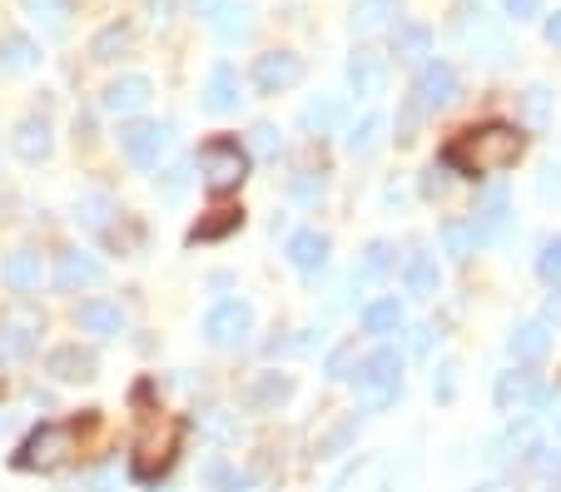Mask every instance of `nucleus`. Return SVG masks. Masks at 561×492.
Wrapping results in <instances>:
<instances>
[{
  "mask_svg": "<svg viewBox=\"0 0 561 492\" xmlns=\"http://www.w3.org/2000/svg\"><path fill=\"white\" fill-rule=\"evenodd\" d=\"M348 384H353V393H358L363 413H388V408L403 398V354H398L392 343H382V348L358 358Z\"/></svg>",
  "mask_w": 561,
  "mask_h": 492,
  "instance_id": "3",
  "label": "nucleus"
},
{
  "mask_svg": "<svg viewBox=\"0 0 561 492\" xmlns=\"http://www.w3.org/2000/svg\"><path fill=\"white\" fill-rule=\"evenodd\" d=\"M239 76H233V65H214L209 70V85H204V110L209 115H229V110H239Z\"/></svg>",
  "mask_w": 561,
  "mask_h": 492,
  "instance_id": "25",
  "label": "nucleus"
},
{
  "mask_svg": "<svg viewBox=\"0 0 561 492\" xmlns=\"http://www.w3.org/2000/svg\"><path fill=\"white\" fill-rule=\"evenodd\" d=\"M0 284L11 294H35L41 289V254L35 249H15V254H5V264H0Z\"/></svg>",
  "mask_w": 561,
  "mask_h": 492,
  "instance_id": "21",
  "label": "nucleus"
},
{
  "mask_svg": "<svg viewBox=\"0 0 561 492\" xmlns=\"http://www.w3.org/2000/svg\"><path fill=\"white\" fill-rule=\"evenodd\" d=\"M100 278H105V264H100L95 254H85V249H65V254L55 259V289L60 294L95 289Z\"/></svg>",
  "mask_w": 561,
  "mask_h": 492,
  "instance_id": "11",
  "label": "nucleus"
},
{
  "mask_svg": "<svg viewBox=\"0 0 561 492\" xmlns=\"http://www.w3.org/2000/svg\"><path fill=\"white\" fill-rule=\"evenodd\" d=\"M353 368H358V339H343L339 348L323 358V378H329V384H348Z\"/></svg>",
  "mask_w": 561,
  "mask_h": 492,
  "instance_id": "36",
  "label": "nucleus"
},
{
  "mask_svg": "<svg viewBox=\"0 0 561 492\" xmlns=\"http://www.w3.org/2000/svg\"><path fill=\"white\" fill-rule=\"evenodd\" d=\"M541 5H547V0H502V11H507V21H537L541 15Z\"/></svg>",
  "mask_w": 561,
  "mask_h": 492,
  "instance_id": "45",
  "label": "nucleus"
},
{
  "mask_svg": "<svg viewBox=\"0 0 561 492\" xmlns=\"http://www.w3.org/2000/svg\"><path fill=\"white\" fill-rule=\"evenodd\" d=\"M537 453H541V438H537V428H531V417H522V423H512V428H507V438L492 443L488 458H492V462H502V458H512V462H537Z\"/></svg>",
  "mask_w": 561,
  "mask_h": 492,
  "instance_id": "23",
  "label": "nucleus"
},
{
  "mask_svg": "<svg viewBox=\"0 0 561 492\" xmlns=\"http://www.w3.org/2000/svg\"><path fill=\"white\" fill-rule=\"evenodd\" d=\"M254 170V155L244 150V139H229V135H214L209 145L199 150V174H204V190L209 194H229L249 180Z\"/></svg>",
  "mask_w": 561,
  "mask_h": 492,
  "instance_id": "4",
  "label": "nucleus"
},
{
  "mask_svg": "<svg viewBox=\"0 0 561 492\" xmlns=\"http://www.w3.org/2000/svg\"><path fill=\"white\" fill-rule=\"evenodd\" d=\"M472 492H512V482H502V478H492V482H477Z\"/></svg>",
  "mask_w": 561,
  "mask_h": 492,
  "instance_id": "52",
  "label": "nucleus"
},
{
  "mask_svg": "<svg viewBox=\"0 0 561 492\" xmlns=\"http://www.w3.org/2000/svg\"><path fill=\"white\" fill-rule=\"evenodd\" d=\"M443 190H447V170H443V164H433V170L423 174V194L433 199V194H443Z\"/></svg>",
  "mask_w": 561,
  "mask_h": 492,
  "instance_id": "49",
  "label": "nucleus"
},
{
  "mask_svg": "<svg viewBox=\"0 0 561 492\" xmlns=\"http://www.w3.org/2000/svg\"><path fill=\"white\" fill-rule=\"evenodd\" d=\"M21 5L35 15V21H50V25L65 21V0H21Z\"/></svg>",
  "mask_w": 561,
  "mask_h": 492,
  "instance_id": "43",
  "label": "nucleus"
},
{
  "mask_svg": "<svg viewBox=\"0 0 561 492\" xmlns=\"http://www.w3.org/2000/svg\"><path fill=\"white\" fill-rule=\"evenodd\" d=\"M304 80V55L294 50H268L254 60V90L259 95H284Z\"/></svg>",
  "mask_w": 561,
  "mask_h": 492,
  "instance_id": "10",
  "label": "nucleus"
},
{
  "mask_svg": "<svg viewBox=\"0 0 561 492\" xmlns=\"http://www.w3.org/2000/svg\"><path fill=\"white\" fill-rule=\"evenodd\" d=\"M209 482L219 492H249V488H254V478H249V472H233V468H224V462H214V468H209Z\"/></svg>",
  "mask_w": 561,
  "mask_h": 492,
  "instance_id": "41",
  "label": "nucleus"
},
{
  "mask_svg": "<svg viewBox=\"0 0 561 492\" xmlns=\"http://www.w3.org/2000/svg\"><path fill=\"white\" fill-rule=\"evenodd\" d=\"M507 348H512V358H517V364H541V358H547V348H551L547 323H517V329H512V339H507Z\"/></svg>",
  "mask_w": 561,
  "mask_h": 492,
  "instance_id": "28",
  "label": "nucleus"
},
{
  "mask_svg": "<svg viewBox=\"0 0 561 492\" xmlns=\"http://www.w3.org/2000/svg\"><path fill=\"white\" fill-rule=\"evenodd\" d=\"M537 194H541V199H551V194H561V164H541Z\"/></svg>",
  "mask_w": 561,
  "mask_h": 492,
  "instance_id": "47",
  "label": "nucleus"
},
{
  "mask_svg": "<svg viewBox=\"0 0 561 492\" xmlns=\"http://www.w3.org/2000/svg\"><path fill=\"white\" fill-rule=\"evenodd\" d=\"M443 249H447L453 259H472V254H477L472 219H443Z\"/></svg>",
  "mask_w": 561,
  "mask_h": 492,
  "instance_id": "37",
  "label": "nucleus"
},
{
  "mask_svg": "<svg viewBox=\"0 0 561 492\" xmlns=\"http://www.w3.org/2000/svg\"><path fill=\"white\" fill-rule=\"evenodd\" d=\"M244 150L259 155V160H278V150H284V135H278V125H254L244 139Z\"/></svg>",
  "mask_w": 561,
  "mask_h": 492,
  "instance_id": "40",
  "label": "nucleus"
},
{
  "mask_svg": "<svg viewBox=\"0 0 561 492\" xmlns=\"http://www.w3.org/2000/svg\"><path fill=\"white\" fill-rule=\"evenodd\" d=\"M547 319H561V289L551 294V304H547Z\"/></svg>",
  "mask_w": 561,
  "mask_h": 492,
  "instance_id": "53",
  "label": "nucleus"
},
{
  "mask_svg": "<svg viewBox=\"0 0 561 492\" xmlns=\"http://www.w3.org/2000/svg\"><path fill=\"white\" fill-rule=\"evenodd\" d=\"M129 45H135V25L110 21L105 31H95V41H90V60L110 65V60H119V55H129Z\"/></svg>",
  "mask_w": 561,
  "mask_h": 492,
  "instance_id": "30",
  "label": "nucleus"
},
{
  "mask_svg": "<svg viewBox=\"0 0 561 492\" xmlns=\"http://www.w3.org/2000/svg\"><path fill=\"white\" fill-rule=\"evenodd\" d=\"M329 234L323 229H298L294 239H288V264L298 268V274H318V268L329 264Z\"/></svg>",
  "mask_w": 561,
  "mask_h": 492,
  "instance_id": "22",
  "label": "nucleus"
},
{
  "mask_svg": "<svg viewBox=\"0 0 561 492\" xmlns=\"http://www.w3.org/2000/svg\"><path fill=\"white\" fill-rule=\"evenodd\" d=\"M392 55H398V65H417V70H423L427 55H433V31L417 21L392 25Z\"/></svg>",
  "mask_w": 561,
  "mask_h": 492,
  "instance_id": "24",
  "label": "nucleus"
},
{
  "mask_svg": "<svg viewBox=\"0 0 561 492\" xmlns=\"http://www.w3.org/2000/svg\"><path fill=\"white\" fill-rule=\"evenodd\" d=\"M392 268H398V249H392L388 239H373V244L358 254V264H353V289H373V284H382Z\"/></svg>",
  "mask_w": 561,
  "mask_h": 492,
  "instance_id": "18",
  "label": "nucleus"
},
{
  "mask_svg": "<svg viewBox=\"0 0 561 492\" xmlns=\"http://www.w3.org/2000/svg\"><path fill=\"white\" fill-rule=\"evenodd\" d=\"M249 5L244 0H219L209 11V31H214V41L219 45H239V41H249V31H254V21H249Z\"/></svg>",
  "mask_w": 561,
  "mask_h": 492,
  "instance_id": "17",
  "label": "nucleus"
},
{
  "mask_svg": "<svg viewBox=\"0 0 561 492\" xmlns=\"http://www.w3.org/2000/svg\"><path fill=\"white\" fill-rule=\"evenodd\" d=\"M239 225H244V209H214L209 219H199V225L190 229V244H214V239L233 234Z\"/></svg>",
  "mask_w": 561,
  "mask_h": 492,
  "instance_id": "35",
  "label": "nucleus"
},
{
  "mask_svg": "<svg viewBox=\"0 0 561 492\" xmlns=\"http://www.w3.org/2000/svg\"><path fill=\"white\" fill-rule=\"evenodd\" d=\"M184 184H190V164H174V170H164V184H159V190H164V199H180Z\"/></svg>",
  "mask_w": 561,
  "mask_h": 492,
  "instance_id": "46",
  "label": "nucleus"
},
{
  "mask_svg": "<svg viewBox=\"0 0 561 492\" xmlns=\"http://www.w3.org/2000/svg\"><path fill=\"white\" fill-rule=\"evenodd\" d=\"M288 194H294V204H304V209H318V204H323V194H329V184L318 180L313 170H304V174H294V180H288Z\"/></svg>",
  "mask_w": 561,
  "mask_h": 492,
  "instance_id": "39",
  "label": "nucleus"
},
{
  "mask_svg": "<svg viewBox=\"0 0 561 492\" xmlns=\"http://www.w3.org/2000/svg\"><path fill=\"white\" fill-rule=\"evenodd\" d=\"M492 403H497V413L517 417V413H541V408H547V393L537 388V378H531V374L512 368V374L497 378V388H492Z\"/></svg>",
  "mask_w": 561,
  "mask_h": 492,
  "instance_id": "9",
  "label": "nucleus"
},
{
  "mask_svg": "<svg viewBox=\"0 0 561 492\" xmlns=\"http://www.w3.org/2000/svg\"><path fill=\"white\" fill-rule=\"evenodd\" d=\"M557 438H561V413H557Z\"/></svg>",
  "mask_w": 561,
  "mask_h": 492,
  "instance_id": "55",
  "label": "nucleus"
},
{
  "mask_svg": "<svg viewBox=\"0 0 561 492\" xmlns=\"http://www.w3.org/2000/svg\"><path fill=\"white\" fill-rule=\"evenodd\" d=\"M288 398H294V378H288V374H259L254 384H249L244 403L254 408V413H268V408L288 403Z\"/></svg>",
  "mask_w": 561,
  "mask_h": 492,
  "instance_id": "26",
  "label": "nucleus"
},
{
  "mask_svg": "<svg viewBox=\"0 0 561 492\" xmlns=\"http://www.w3.org/2000/svg\"><path fill=\"white\" fill-rule=\"evenodd\" d=\"M75 329L95 333V339H119L125 333V313L110 299H85V304H75Z\"/></svg>",
  "mask_w": 561,
  "mask_h": 492,
  "instance_id": "14",
  "label": "nucleus"
},
{
  "mask_svg": "<svg viewBox=\"0 0 561 492\" xmlns=\"http://www.w3.org/2000/svg\"><path fill=\"white\" fill-rule=\"evenodd\" d=\"M453 100H457V70L443 60H427L423 70H417V85H413L417 115H437V110H447Z\"/></svg>",
  "mask_w": 561,
  "mask_h": 492,
  "instance_id": "8",
  "label": "nucleus"
},
{
  "mask_svg": "<svg viewBox=\"0 0 561 492\" xmlns=\"http://www.w3.org/2000/svg\"><path fill=\"white\" fill-rule=\"evenodd\" d=\"M398 15H403V0H353L348 25L353 35H378V31H392Z\"/></svg>",
  "mask_w": 561,
  "mask_h": 492,
  "instance_id": "19",
  "label": "nucleus"
},
{
  "mask_svg": "<svg viewBox=\"0 0 561 492\" xmlns=\"http://www.w3.org/2000/svg\"><path fill=\"white\" fill-rule=\"evenodd\" d=\"M115 199L110 194H80L75 199V225L90 229V234H110V219H115Z\"/></svg>",
  "mask_w": 561,
  "mask_h": 492,
  "instance_id": "31",
  "label": "nucleus"
},
{
  "mask_svg": "<svg viewBox=\"0 0 561 492\" xmlns=\"http://www.w3.org/2000/svg\"><path fill=\"white\" fill-rule=\"evenodd\" d=\"M254 333V309L244 299H224L204 313V343L209 348H239Z\"/></svg>",
  "mask_w": 561,
  "mask_h": 492,
  "instance_id": "6",
  "label": "nucleus"
},
{
  "mask_svg": "<svg viewBox=\"0 0 561 492\" xmlns=\"http://www.w3.org/2000/svg\"><path fill=\"white\" fill-rule=\"evenodd\" d=\"M154 100V85H149L145 76H119L105 85V95H100V110L105 115H139V110Z\"/></svg>",
  "mask_w": 561,
  "mask_h": 492,
  "instance_id": "13",
  "label": "nucleus"
},
{
  "mask_svg": "<svg viewBox=\"0 0 561 492\" xmlns=\"http://www.w3.org/2000/svg\"><path fill=\"white\" fill-rule=\"evenodd\" d=\"M348 85H353V95L378 100L382 90H388V65H382L373 50H353V60H348Z\"/></svg>",
  "mask_w": 561,
  "mask_h": 492,
  "instance_id": "20",
  "label": "nucleus"
},
{
  "mask_svg": "<svg viewBox=\"0 0 561 492\" xmlns=\"http://www.w3.org/2000/svg\"><path fill=\"white\" fill-rule=\"evenodd\" d=\"M353 443H358V417H343L339 428L323 433V443H318V458H343Z\"/></svg>",
  "mask_w": 561,
  "mask_h": 492,
  "instance_id": "38",
  "label": "nucleus"
},
{
  "mask_svg": "<svg viewBox=\"0 0 561 492\" xmlns=\"http://www.w3.org/2000/svg\"><path fill=\"white\" fill-rule=\"evenodd\" d=\"M537 274L547 278V284H557V278H561V239L541 244V254H537Z\"/></svg>",
  "mask_w": 561,
  "mask_h": 492,
  "instance_id": "42",
  "label": "nucleus"
},
{
  "mask_svg": "<svg viewBox=\"0 0 561 492\" xmlns=\"http://www.w3.org/2000/svg\"><path fill=\"white\" fill-rule=\"evenodd\" d=\"M100 423V413H85V417H65V423H41V428L25 433V443L15 448V468L21 472H50L60 468L70 453H80L85 433Z\"/></svg>",
  "mask_w": 561,
  "mask_h": 492,
  "instance_id": "2",
  "label": "nucleus"
},
{
  "mask_svg": "<svg viewBox=\"0 0 561 492\" xmlns=\"http://www.w3.org/2000/svg\"><path fill=\"white\" fill-rule=\"evenodd\" d=\"M433 398H437V403H453V398H457V368H453V364L437 368V378H433Z\"/></svg>",
  "mask_w": 561,
  "mask_h": 492,
  "instance_id": "44",
  "label": "nucleus"
},
{
  "mask_svg": "<svg viewBox=\"0 0 561 492\" xmlns=\"http://www.w3.org/2000/svg\"><path fill=\"white\" fill-rule=\"evenodd\" d=\"M547 41H551V45H561V11H557V15H547Z\"/></svg>",
  "mask_w": 561,
  "mask_h": 492,
  "instance_id": "51",
  "label": "nucleus"
},
{
  "mask_svg": "<svg viewBox=\"0 0 561 492\" xmlns=\"http://www.w3.org/2000/svg\"><path fill=\"white\" fill-rule=\"evenodd\" d=\"M343 115H348V110H343L333 95H318V100H308L298 119H304V129H313V135H329V129L343 125Z\"/></svg>",
  "mask_w": 561,
  "mask_h": 492,
  "instance_id": "34",
  "label": "nucleus"
},
{
  "mask_svg": "<svg viewBox=\"0 0 561 492\" xmlns=\"http://www.w3.org/2000/svg\"><path fill=\"white\" fill-rule=\"evenodd\" d=\"M45 374L60 378V384H90L100 374V358L95 348H80V343H60L45 354Z\"/></svg>",
  "mask_w": 561,
  "mask_h": 492,
  "instance_id": "12",
  "label": "nucleus"
},
{
  "mask_svg": "<svg viewBox=\"0 0 561 492\" xmlns=\"http://www.w3.org/2000/svg\"><path fill=\"white\" fill-rule=\"evenodd\" d=\"M547 105H551V100H547V90H527V119H531V125H541V119H547Z\"/></svg>",
  "mask_w": 561,
  "mask_h": 492,
  "instance_id": "48",
  "label": "nucleus"
},
{
  "mask_svg": "<svg viewBox=\"0 0 561 492\" xmlns=\"http://www.w3.org/2000/svg\"><path fill=\"white\" fill-rule=\"evenodd\" d=\"M41 65V45L31 41V35H5L0 41V76H25V70H35Z\"/></svg>",
  "mask_w": 561,
  "mask_h": 492,
  "instance_id": "27",
  "label": "nucleus"
},
{
  "mask_svg": "<svg viewBox=\"0 0 561 492\" xmlns=\"http://www.w3.org/2000/svg\"><path fill=\"white\" fill-rule=\"evenodd\" d=\"M522 155H527V135H522L517 125L492 119V125H472L457 139H447L437 164H443L447 174H462V180H488V174L512 170Z\"/></svg>",
  "mask_w": 561,
  "mask_h": 492,
  "instance_id": "1",
  "label": "nucleus"
},
{
  "mask_svg": "<svg viewBox=\"0 0 561 492\" xmlns=\"http://www.w3.org/2000/svg\"><path fill=\"white\" fill-rule=\"evenodd\" d=\"M41 333H45V313L31 299H15L0 309V348L11 358H31L41 348Z\"/></svg>",
  "mask_w": 561,
  "mask_h": 492,
  "instance_id": "5",
  "label": "nucleus"
},
{
  "mask_svg": "<svg viewBox=\"0 0 561 492\" xmlns=\"http://www.w3.org/2000/svg\"><path fill=\"white\" fill-rule=\"evenodd\" d=\"M403 284L413 299H433L437 289H443V274H437V259L433 254H413L403 264Z\"/></svg>",
  "mask_w": 561,
  "mask_h": 492,
  "instance_id": "32",
  "label": "nucleus"
},
{
  "mask_svg": "<svg viewBox=\"0 0 561 492\" xmlns=\"http://www.w3.org/2000/svg\"><path fill=\"white\" fill-rule=\"evenodd\" d=\"M15 155H21L25 164H45L50 160V150H55V135H50V119L45 115H25L21 125H15Z\"/></svg>",
  "mask_w": 561,
  "mask_h": 492,
  "instance_id": "15",
  "label": "nucleus"
},
{
  "mask_svg": "<svg viewBox=\"0 0 561 492\" xmlns=\"http://www.w3.org/2000/svg\"><path fill=\"white\" fill-rule=\"evenodd\" d=\"M507 229H512L507 194H502V190H488L482 199H477V209H472V234H477V244H488V239H502Z\"/></svg>",
  "mask_w": 561,
  "mask_h": 492,
  "instance_id": "16",
  "label": "nucleus"
},
{
  "mask_svg": "<svg viewBox=\"0 0 561 492\" xmlns=\"http://www.w3.org/2000/svg\"><path fill=\"white\" fill-rule=\"evenodd\" d=\"M398 329H403V304L398 299H373L368 309H363V333H373V339H392Z\"/></svg>",
  "mask_w": 561,
  "mask_h": 492,
  "instance_id": "33",
  "label": "nucleus"
},
{
  "mask_svg": "<svg viewBox=\"0 0 561 492\" xmlns=\"http://www.w3.org/2000/svg\"><path fill=\"white\" fill-rule=\"evenodd\" d=\"M382 129H388V119H382L378 110H368L363 119H353V125H348V135H343V150L358 155V160H368V155L382 145Z\"/></svg>",
  "mask_w": 561,
  "mask_h": 492,
  "instance_id": "29",
  "label": "nucleus"
},
{
  "mask_svg": "<svg viewBox=\"0 0 561 492\" xmlns=\"http://www.w3.org/2000/svg\"><path fill=\"white\" fill-rule=\"evenodd\" d=\"M170 125H154V119H129L125 129H119V150H125V160L135 164V170H154L159 155L170 150Z\"/></svg>",
  "mask_w": 561,
  "mask_h": 492,
  "instance_id": "7",
  "label": "nucleus"
},
{
  "mask_svg": "<svg viewBox=\"0 0 561 492\" xmlns=\"http://www.w3.org/2000/svg\"><path fill=\"white\" fill-rule=\"evenodd\" d=\"M413 125H417V105H413V100H408L403 119H398V145H408V139H413Z\"/></svg>",
  "mask_w": 561,
  "mask_h": 492,
  "instance_id": "50",
  "label": "nucleus"
},
{
  "mask_svg": "<svg viewBox=\"0 0 561 492\" xmlns=\"http://www.w3.org/2000/svg\"><path fill=\"white\" fill-rule=\"evenodd\" d=\"M190 5H194V11H199V15H209L214 5H219V0H190Z\"/></svg>",
  "mask_w": 561,
  "mask_h": 492,
  "instance_id": "54",
  "label": "nucleus"
}]
</instances>
